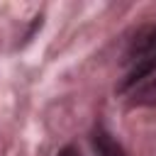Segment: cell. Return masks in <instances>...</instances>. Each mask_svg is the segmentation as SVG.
<instances>
[{
    "label": "cell",
    "instance_id": "2",
    "mask_svg": "<svg viewBox=\"0 0 156 156\" xmlns=\"http://www.w3.org/2000/svg\"><path fill=\"white\" fill-rule=\"evenodd\" d=\"M93 149H95V154L98 156H127V151L122 149V144L102 127V124H98L95 129H93Z\"/></svg>",
    "mask_w": 156,
    "mask_h": 156
},
{
    "label": "cell",
    "instance_id": "3",
    "mask_svg": "<svg viewBox=\"0 0 156 156\" xmlns=\"http://www.w3.org/2000/svg\"><path fill=\"white\" fill-rule=\"evenodd\" d=\"M58 156H80V154H78L76 146H63V149L58 151Z\"/></svg>",
    "mask_w": 156,
    "mask_h": 156
},
{
    "label": "cell",
    "instance_id": "1",
    "mask_svg": "<svg viewBox=\"0 0 156 156\" xmlns=\"http://www.w3.org/2000/svg\"><path fill=\"white\" fill-rule=\"evenodd\" d=\"M129 61H132V68H129L127 78L122 80L119 90L136 85L139 80H144L146 76H151L156 71V27L146 29L139 37V41H134V46L129 51Z\"/></svg>",
    "mask_w": 156,
    "mask_h": 156
}]
</instances>
